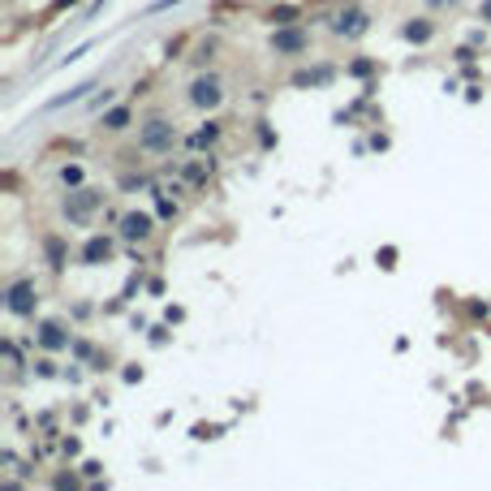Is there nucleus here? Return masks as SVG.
Instances as JSON below:
<instances>
[{
  "label": "nucleus",
  "instance_id": "nucleus-4",
  "mask_svg": "<svg viewBox=\"0 0 491 491\" xmlns=\"http://www.w3.org/2000/svg\"><path fill=\"white\" fill-rule=\"evenodd\" d=\"M190 99H194V108H220V99H225V82L215 78V74H203V78H194Z\"/></svg>",
  "mask_w": 491,
  "mask_h": 491
},
{
  "label": "nucleus",
  "instance_id": "nucleus-20",
  "mask_svg": "<svg viewBox=\"0 0 491 491\" xmlns=\"http://www.w3.org/2000/svg\"><path fill=\"white\" fill-rule=\"evenodd\" d=\"M478 13H482V22H491V0H482V9H478Z\"/></svg>",
  "mask_w": 491,
  "mask_h": 491
},
{
  "label": "nucleus",
  "instance_id": "nucleus-18",
  "mask_svg": "<svg viewBox=\"0 0 491 491\" xmlns=\"http://www.w3.org/2000/svg\"><path fill=\"white\" fill-rule=\"evenodd\" d=\"M371 69H375V65H371V61H354V65H349V74H358V78H366V74H371Z\"/></svg>",
  "mask_w": 491,
  "mask_h": 491
},
{
  "label": "nucleus",
  "instance_id": "nucleus-19",
  "mask_svg": "<svg viewBox=\"0 0 491 491\" xmlns=\"http://www.w3.org/2000/svg\"><path fill=\"white\" fill-rule=\"evenodd\" d=\"M173 5H181V0H155V5H151L147 13H164V9H173Z\"/></svg>",
  "mask_w": 491,
  "mask_h": 491
},
{
  "label": "nucleus",
  "instance_id": "nucleus-12",
  "mask_svg": "<svg viewBox=\"0 0 491 491\" xmlns=\"http://www.w3.org/2000/svg\"><path fill=\"white\" fill-rule=\"evenodd\" d=\"M39 341H43L47 349H61V345H65V337H61L57 323H43V327H39Z\"/></svg>",
  "mask_w": 491,
  "mask_h": 491
},
{
  "label": "nucleus",
  "instance_id": "nucleus-14",
  "mask_svg": "<svg viewBox=\"0 0 491 491\" xmlns=\"http://www.w3.org/2000/svg\"><path fill=\"white\" fill-rule=\"evenodd\" d=\"M215 138H220V125H215V121H211V125H207V130H198V134H194V138H190V147H211V142H215Z\"/></svg>",
  "mask_w": 491,
  "mask_h": 491
},
{
  "label": "nucleus",
  "instance_id": "nucleus-5",
  "mask_svg": "<svg viewBox=\"0 0 491 491\" xmlns=\"http://www.w3.org/2000/svg\"><path fill=\"white\" fill-rule=\"evenodd\" d=\"M121 237H130V242L151 237V215H147V211H130V215H121Z\"/></svg>",
  "mask_w": 491,
  "mask_h": 491
},
{
  "label": "nucleus",
  "instance_id": "nucleus-21",
  "mask_svg": "<svg viewBox=\"0 0 491 491\" xmlns=\"http://www.w3.org/2000/svg\"><path fill=\"white\" fill-rule=\"evenodd\" d=\"M65 5H74V0H57V5H52V9H65Z\"/></svg>",
  "mask_w": 491,
  "mask_h": 491
},
{
  "label": "nucleus",
  "instance_id": "nucleus-17",
  "mask_svg": "<svg viewBox=\"0 0 491 491\" xmlns=\"http://www.w3.org/2000/svg\"><path fill=\"white\" fill-rule=\"evenodd\" d=\"M203 177H207V169H203V164H190V169H186V181H194V186H198Z\"/></svg>",
  "mask_w": 491,
  "mask_h": 491
},
{
  "label": "nucleus",
  "instance_id": "nucleus-8",
  "mask_svg": "<svg viewBox=\"0 0 491 491\" xmlns=\"http://www.w3.org/2000/svg\"><path fill=\"white\" fill-rule=\"evenodd\" d=\"M130 121H134V113L121 103V108H113V113H103V121H99V125H103V130H113V134H121Z\"/></svg>",
  "mask_w": 491,
  "mask_h": 491
},
{
  "label": "nucleus",
  "instance_id": "nucleus-10",
  "mask_svg": "<svg viewBox=\"0 0 491 491\" xmlns=\"http://www.w3.org/2000/svg\"><path fill=\"white\" fill-rule=\"evenodd\" d=\"M431 35H435V26H431L427 18H418V22H410V26H405V39H410V43H427Z\"/></svg>",
  "mask_w": 491,
  "mask_h": 491
},
{
  "label": "nucleus",
  "instance_id": "nucleus-6",
  "mask_svg": "<svg viewBox=\"0 0 491 491\" xmlns=\"http://www.w3.org/2000/svg\"><path fill=\"white\" fill-rule=\"evenodd\" d=\"M9 310L13 315H35V285L30 281H18L9 289Z\"/></svg>",
  "mask_w": 491,
  "mask_h": 491
},
{
  "label": "nucleus",
  "instance_id": "nucleus-2",
  "mask_svg": "<svg viewBox=\"0 0 491 491\" xmlns=\"http://www.w3.org/2000/svg\"><path fill=\"white\" fill-rule=\"evenodd\" d=\"M306 47H310V35L298 22L271 30V52H276V57H298V52H306Z\"/></svg>",
  "mask_w": 491,
  "mask_h": 491
},
{
  "label": "nucleus",
  "instance_id": "nucleus-1",
  "mask_svg": "<svg viewBox=\"0 0 491 491\" xmlns=\"http://www.w3.org/2000/svg\"><path fill=\"white\" fill-rule=\"evenodd\" d=\"M173 142H177V130H173V121H164V117H151L142 125V134H138V147L147 155H169Z\"/></svg>",
  "mask_w": 491,
  "mask_h": 491
},
{
  "label": "nucleus",
  "instance_id": "nucleus-22",
  "mask_svg": "<svg viewBox=\"0 0 491 491\" xmlns=\"http://www.w3.org/2000/svg\"><path fill=\"white\" fill-rule=\"evenodd\" d=\"M431 5H440V0H431Z\"/></svg>",
  "mask_w": 491,
  "mask_h": 491
},
{
  "label": "nucleus",
  "instance_id": "nucleus-11",
  "mask_svg": "<svg viewBox=\"0 0 491 491\" xmlns=\"http://www.w3.org/2000/svg\"><path fill=\"white\" fill-rule=\"evenodd\" d=\"M43 250H47V263H52V267H57V271L65 267V246H61L57 237H43Z\"/></svg>",
  "mask_w": 491,
  "mask_h": 491
},
{
  "label": "nucleus",
  "instance_id": "nucleus-13",
  "mask_svg": "<svg viewBox=\"0 0 491 491\" xmlns=\"http://www.w3.org/2000/svg\"><path fill=\"white\" fill-rule=\"evenodd\" d=\"M108 250H113V246H108L103 237H91V242H86V250H82V259H86V263H95V259H108Z\"/></svg>",
  "mask_w": 491,
  "mask_h": 491
},
{
  "label": "nucleus",
  "instance_id": "nucleus-15",
  "mask_svg": "<svg viewBox=\"0 0 491 491\" xmlns=\"http://www.w3.org/2000/svg\"><path fill=\"white\" fill-rule=\"evenodd\" d=\"M86 91H91V82H82V86H74V91H69V95H57V99H52V103H47V108H65V103H78V99H82V95H86Z\"/></svg>",
  "mask_w": 491,
  "mask_h": 491
},
{
  "label": "nucleus",
  "instance_id": "nucleus-16",
  "mask_svg": "<svg viewBox=\"0 0 491 491\" xmlns=\"http://www.w3.org/2000/svg\"><path fill=\"white\" fill-rule=\"evenodd\" d=\"M61 181L78 190V186H82V169H78V164H65V169H61Z\"/></svg>",
  "mask_w": 491,
  "mask_h": 491
},
{
  "label": "nucleus",
  "instance_id": "nucleus-7",
  "mask_svg": "<svg viewBox=\"0 0 491 491\" xmlns=\"http://www.w3.org/2000/svg\"><path fill=\"white\" fill-rule=\"evenodd\" d=\"M332 30H337L341 39H345V35H362V30H366V13H362V9H349V13H341V18H337V26H332Z\"/></svg>",
  "mask_w": 491,
  "mask_h": 491
},
{
  "label": "nucleus",
  "instance_id": "nucleus-9",
  "mask_svg": "<svg viewBox=\"0 0 491 491\" xmlns=\"http://www.w3.org/2000/svg\"><path fill=\"white\" fill-rule=\"evenodd\" d=\"M298 18H302V9H298V5H276V9L267 13V22H271V26H289V22H298Z\"/></svg>",
  "mask_w": 491,
  "mask_h": 491
},
{
  "label": "nucleus",
  "instance_id": "nucleus-3",
  "mask_svg": "<svg viewBox=\"0 0 491 491\" xmlns=\"http://www.w3.org/2000/svg\"><path fill=\"white\" fill-rule=\"evenodd\" d=\"M99 203H103V194H99V190H86V186H82V190H74V194L65 198V215H69V225H86V220H91V211H95Z\"/></svg>",
  "mask_w": 491,
  "mask_h": 491
}]
</instances>
